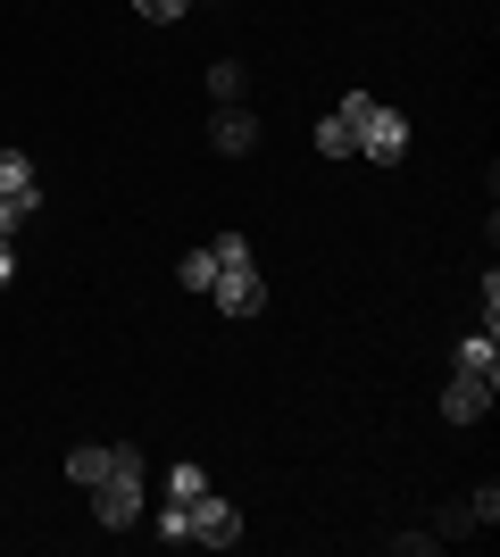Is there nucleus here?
I'll list each match as a JSON object with an SVG mask.
<instances>
[{"instance_id":"1","label":"nucleus","mask_w":500,"mask_h":557,"mask_svg":"<svg viewBox=\"0 0 500 557\" xmlns=\"http://www.w3.org/2000/svg\"><path fill=\"white\" fill-rule=\"evenodd\" d=\"M143 499H150V466H118L109 483L93 491V516H100V533H125L134 516H143Z\"/></svg>"},{"instance_id":"2","label":"nucleus","mask_w":500,"mask_h":557,"mask_svg":"<svg viewBox=\"0 0 500 557\" xmlns=\"http://www.w3.org/2000/svg\"><path fill=\"white\" fill-rule=\"evenodd\" d=\"M209 150L217 159H251V150H259V109H251V100H225V109L209 116Z\"/></svg>"},{"instance_id":"3","label":"nucleus","mask_w":500,"mask_h":557,"mask_svg":"<svg viewBox=\"0 0 500 557\" xmlns=\"http://www.w3.org/2000/svg\"><path fill=\"white\" fill-rule=\"evenodd\" d=\"M184 508H192V541H200V549H234V541H242V508H234V499L200 491V499H184Z\"/></svg>"},{"instance_id":"4","label":"nucleus","mask_w":500,"mask_h":557,"mask_svg":"<svg viewBox=\"0 0 500 557\" xmlns=\"http://www.w3.org/2000/svg\"><path fill=\"white\" fill-rule=\"evenodd\" d=\"M358 159H376V166H401V159H408V116H401V109H383V100H376V116L358 125Z\"/></svg>"},{"instance_id":"5","label":"nucleus","mask_w":500,"mask_h":557,"mask_svg":"<svg viewBox=\"0 0 500 557\" xmlns=\"http://www.w3.org/2000/svg\"><path fill=\"white\" fill-rule=\"evenodd\" d=\"M217 308H225V317H259L267 308V283H259V267H251V258H242V267H217Z\"/></svg>"},{"instance_id":"6","label":"nucleus","mask_w":500,"mask_h":557,"mask_svg":"<svg viewBox=\"0 0 500 557\" xmlns=\"http://www.w3.org/2000/svg\"><path fill=\"white\" fill-rule=\"evenodd\" d=\"M442 417H451V424H484V417H492V383L451 367V383H442Z\"/></svg>"},{"instance_id":"7","label":"nucleus","mask_w":500,"mask_h":557,"mask_svg":"<svg viewBox=\"0 0 500 557\" xmlns=\"http://www.w3.org/2000/svg\"><path fill=\"white\" fill-rule=\"evenodd\" d=\"M459 374H484V383H500V342H492V333H467V342H459Z\"/></svg>"},{"instance_id":"8","label":"nucleus","mask_w":500,"mask_h":557,"mask_svg":"<svg viewBox=\"0 0 500 557\" xmlns=\"http://www.w3.org/2000/svg\"><path fill=\"white\" fill-rule=\"evenodd\" d=\"M242 92H251V67H242V59H217L209 67V100L225 109V100H242Z\"/></svg>"},{"instance_id":"9","label":"nucleus","mask_w":500,"mask_h":557,"mask_svg":"<svg viewBox=\"0 0 500 557\" xmlns=\"http://www.w3.org/2000/svg\"><path fill=\"white\" fill-rule=\"evenodd\" d=\"M434 533H442V541H467V533H484V524H476L467 499H442V508H434Z\"/></svg>"},{"instance_id":"10","label":"nucleus","mask_w":500,"mask_h":557,"mask_svg":"<svg viewBox=\"0 0 500 557\" xmlns=\"http://www.w3.org/2000/svg\"><path fill=\"white\" fill-rule=\"evenodd\" d=\"M150 541H167V549H175V541H192V508H184V499H167V508L150 516Z\"/></svg>"},{"instance_id":"11","label":"nucleus","mask_w":500,"mask_h":557,"mask_svg":"<svg viewBox=\"0 0 500 557\" xmlns=\"http://www.w3.org/2000/svg\"><path fill=\"white\" fill-rule=\"evenodd\" d=\"M175 283H184V292H209L217 283V250H184L175 258Z\"/></svg>"},{"instance_id":"12","label":"nucleus","mask_w":500,"mask_h":557,"mask_svg":"<svg viewBox=\"0 0 500 557\" xmlns=\"http://www.w3.org/2000/svg\"><path fill=\"white\" fill-rule=\"evenodd\" d=\"M200 491H209V466H167V499H200Z\"/></svg>"},{"instance_id":"13","label":"nucleus","mask_w":500,"mask_h":557,"mask_svg":"<svg viewBox=\"0 0 500 557\" xmlns=\"http://www.w3.org/2000/svg\"><path fill=\"white\" fill-rule=\"evenodd\" d=\"M317 150H326V159H351V150H358V134L342 125V116H317Z\"/></svg>"},{"instance_id":"14","label":"nucleus","mask_w":500,"mask_h":557,"mask_svg":"<svg viewBox=\"0 0 500 557\" xmlns=\"http://www.w3.org/2000/svg\"><path fill=\"white\" fill-rule=\"evenodd\" d=\"M0 191H34V159L25 150H0Z\"/></svg>"},{"instance_id":"15","label":"nucleus","mask_w":500,"mask_h":557,"mask_svg":"<svg viewBox=\"0 0 500 557\" xmlns=\"http://www.w3.org/2000/svg\"><path fill=\"white\" fill-rule=\"evenodd\" d=\"M392 549H401V557H434V549H442V533H434V524H426V533H392Z\"/></svg>"},{"instance_id":"16","label":"nucleus","mask_w":500,"mask_h":557,"mask_svg":"<svg viewBox=\"0 0 500 557\" xmlns=\"http://www.w3.org/2000/svg\"><path fill=\"white\" fill-rule=\"evenodd\" d=\"M209 250H217V267H242V258H251V233H217Z\"/></svg>"},{"instance_id":"17","label":"nucleus","mask_w":500,"mask_h":557,"mask_svg":"<svg viewBox=\"0 0 500 557\" xmlns=\"http://www.w3.org/2000/svg\"><path fill=\"white\" fill-rule=\"evenodd\" d=\"M467 508H476V524L492 533V524H500V491H492V483H484V491H467Z\"/></svg>"},{"instance_id":"18","label":"nucleus","mask_w":500,"mask_h":557,"mask_svg":"<svg viewBox=\"0 0 500 557\" xmlns=\"http://www.w3.org/2000/svg\"><path fill=\"white\" fill-rule=\"evenodd\" d=\"M333 116H342V125H351V134H358V125L376 116V92H351V100H342V109H333Z\"/></svg>"},{"instance_id":"19","label":"nucleus","mask_w":500,"mask_h":557,"mask_svg":"<svg viewBox=\"0 0 500 557\" xmlns=\"http://www.w3.org/2000/svg\"><path fill=\"white\" fill-rule=\"evenodd\" d=\"M134 9H143L150 25H175V17H184V9H192V0H134Z\"/></svg>"},{"instance_id":"20","label":"nucleus","mask_w":500,"mask_h":557,"mask_svg":"<svg viewBox=\"0 0 500 557\" xmlns=\"http://www.w3.org/2000/svg\"><path fill=\"white\" fill-rule=\"evenodd\" d=\"M9 275H17V250H9V242H0V283H9Z\"/></svg>"}]
</instances>
